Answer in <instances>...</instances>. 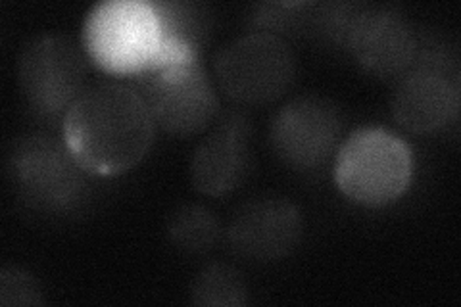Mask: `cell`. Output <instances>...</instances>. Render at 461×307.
<instances>
[{"instance_id": "cell-1", "label": "cell", "mask_w": 461, "mask_h": 307, "mask_svg": "<svg viewBox=\"0 0 461 307\" xmlns=\"http://www.w3.org/2000/svg\"><path fill=\"white\" fill-rule=\"evenodd\" d=\"M147 100L131 86L104 83L83 91L64 113V144L95 175H120L147 156L154 139Z\"/></svg>"}, {"instance_id": "cell-2", "label": "cell", "mask_w": 461, "mask_h": 307, "mask_svg": "<svg viewBox=\"0 0 461 307\" xmlns=\"http://www.w3.org/2000/svg\"><path fill=\"white\" fill-rule=\"evenodd\" d=\"M83 50L110 76L147 73L198 60V47L167 32L154 3L106 0L96 5L83 25Z\"/></svg>"}, {"instance_id": "cell-3", "label": "cell", "mask_w": 461, "mask_h": 307, "mask_svg": "<svg viewBox=\"0 0 461 307\" xmlns=\"http://www.w3.org/2000/svg\"><path fill=\"white\" fill-rule=\"evenodd\" d=\"M411 171L408 144L379 127L354 131L335 159L339 190L367 208H381L398 200L410 186Z\"/></svg>"}, {"instance_id": "cell-4", "label": "cell", "mask_w": 461, "mask_h": 307, "mask_svg": "<svg viewBox=\"0 0 461 307\" xmlns=\"http://www.w3.org/2000/svg\"><path fill=\"white\" fill-rule=\"evenodd\" d=\"M220 89L242 106H264L281 98L294 81L296 60L288 42L254 32L223 45L213 58Z\"/></svg>"}, {"instance_id": "cell-5", "label": "cell", "mask_w": 461, "mask_h": 307, "mask_svg": "<svg viewBox=\"0 0 461 307\" xmlns=\"http://www.w3.org/2000/svg\"><path fill=\"white\" fill-rule=\"evenodd\" d=\"M330 33L359 66L383 79L402 77L415 66L417 37L398 12L379 6H342L330 16Z\"/></svg>"}, {"instance_id": "cell-6", "label": "cell", "mask_w": 461, "mask_h": 307, "mask_svg": "<svg viewBox=\"0 0 461 307\" xmlns=\"http://www.w3.org/2000/svg\"><path fill=\"white\" fill-rule=\"evenodd\" d=\"M8 177L18 196L35 210L60 212L83 188V167L68 146L49 135H25L8 154Z\"/></svg>"}, {"instance_id": "cell-7", "label": "cell", "mask_w": 461, "mask_h": 307, "mask_svg": "<svg viewBox=\"0 0 461 307\" xmlns=\"http://www.w3.org/2000/svg\"><path fill=\"white\" fill-rule=\"evenodd\" d=\"M86 54L66 35L47 33L25 42L18 62L27 104L41 115L68 112L83 93Z\"/></svg>"}, {"instance_id": "cell-8", "label": "cell", "mask_w": 461, "mask_h": 307, "mask_svg": "<svg viewBox=\"0 0 461 307\" xmlns=\"http://www.w3.org/2000/svg\"><path fill=\"white\" fill-rule=\"evenodd\" d=\"M140 86L154 123L173 137L202 133L220 108L218 95L200 58L140 76Z\"/></svg>"}, {"instance_id": "cell-9", "label": "cell", "mask_w": 461, "mask_h": 307, "mask_svg": "<svg viewBox=\"0 0 461 307\" xmlns=\"http://www.w3.org/2000/svg\"><path fill=\"white\" fill-rule=\"evenodd\" d=\"M342 120L329 98L317 95L296 96L276 113L269 139L285 164L312 169L323 164L337 149Z\"/></svg>"}, {"instance_id": "cell-10", "label": "cell", "mask_w": 461, "mask_h": 307, "mask_svg": "<svg viewBox=\"0 0 461 307\" xmlns=\"http://www.w3.org/2000/svg\"><path fill=\"white\" fill-rule=\"evenodd\" d=\"M300 237L298 208L277 194H262L242 203L227 227L229 248L249 261L283 259L298 246Z\"/></svg>"}, {"instance_id": "cell-11", "label": "cell", "mask_w": 461, "mask_h": 307, "mask_svg": "<svg viewBox=\"0 0 461 307\" xmlns=\"http://www.w3.org/2000/svg\"><path fill=\"white\" fill-rule=\"evenodd\" d=\"M252 127L239 113H230L200 142L191 164V179L198 193L223 196L235 190L250 169Z\"/></svg>"}, {"instance_id": "cell-12", "label": "cell", "mask_w": 461, "mask_h": 307, "mask_svg": "<svg viewBox=\"0 0 461 307\" xmlns=\"http://www.w3.org/2000/svg\"><path fill=\"white\" fill-rule=\"evenodd\" d=\"M459 86L430 62L403 73L393 98L394 120L411 133H432L456 118Z\"/></svg>"}, {"instance_id": "cell-13", "label": "cell", "mask_w": 461, "mask_h": 307, "mask_svg": "<svg viewBox=\"0 0 461 307\" xmlns=\"http://www.w3.org/2000/svg\"><path fill=\"white\" fill-rule=\"evenodd\" d=\"M221 237L220 219L200 203H186L171 213L167 239L185 254H206Z\"/></svg>"}, {"instance_id": "cell-14", "label": "cell", "mask_w": 461, "mask_h": 307, "mask_svg": "<svg viewBox=\"0 0 461 307\" xmlns=\"http://www.w3.org/2000/svg\"><path fill=\"white\" fill-rule=\"evenodd\" d=\"M191 300L194 305L204 307H240L249 303V286L235 267L212 263L196 275Z\"/></svg>"}, {"instance_id": "cell-15", "label": "cell", "mask_w": 461, "mask_h": 307, "mask_svg": "<svg viewBox=\"0 0 461 307\" xmlns=\"http://www.w3.org/2000/svg\"><path fill=\"white\" fill-rule=\"evenodd\" d=\"M0 303L3 305H41V286L32 273L6 266L0 271Z\"/></svg>"}]
</instances>
